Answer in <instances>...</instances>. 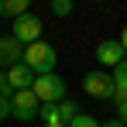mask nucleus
Here are the masks:
<instances>
[{
    "label": "nucleus",
    "instance_id": "obj_1",
    "mask_svg": "<svg viewBox=\"0 0 127 127\" xmlns=\"http://www.w3.org/2000/svg\"><path fill=\"white\" fill-rule=\"evenodd\" d=\"M21 62L34 76H52L55 65H59V52H55V45H48V41H34V45H24Z\"/></svg>",
    "mask_w": 127,
    "mask_h": 127
},
{
    "label": "nucleus",
    "instance_id": "obj_2",
    "mask_svg": "<svg viewBox=\"0 0 127 127\" xmlns=\"http://www.w3.org/2000/svg\"><path fill=\"white\" fill-rule=\"evenodd\" d=\"M31 93L38 96V103H62L65 100V79L59 72H52V76H34Z\"/></svg>",
    "mask_w": 127,
    "mask_h": 127
},
{
    "label": "nucleus",
    "instance_id": "obj_3",
    "mask_svg": "<svg viewBox=\"0 0 127 127\" xmlns=\"http://www.w3.org/2000/svg\"><path fill=\"white\" fill-rule=\"evenodd\" d=\"M79 113V103L72 100H62V103H41L38 106V117L41 124H59V127H69V120Z\"/></svg>",
    "mask_w": 127,
    "mask_h": 127
},
{
    "label": "nucleus",
    "instance_id": "obj_4",
    "mask_svg": "<svg viewBox=\"0 0 127 127\" xmlns=\"http://www.w3.org/2000/svg\"><path fill=\"white\" fill-rule=\"evenodd\" d=\"M83 89L96 100H113V79H110L106 69H89L83 76Z\"/></svg>",
    "mask_w": 127,
    "mask_h": 127
},
{
    "label": "nucleus",
    "instance_id": "obj_5",
    "mask_svg": "<svg viewBox=\"0 0 127 127\" xmlns=\"http://www.w3.org/2000/svg\"><path fill=\"white\" fill-rule=\"evenodd\" d=\"M38 106H41V103H38V96H34L31 89H21V93H14V96H10V117L28 124V120H34V117H38Z\"/></svg>",
    "mask_w": 127,
    "mask_h": 127
},
{
    "label": "nucleus",
    "instance_id": "obj_6",
    "mask_svg": "<svg viewBox=\"0 0 127 127\" xmlns=\"http://www.w3.org/2000/svg\"><path fill=\"white\" fill-rule=\"evenodd\" d=\"M10 34H14L21 45L41 41V17H38V14H31V10H28V14H21V17L14 21V31H10Z\"/></svg>",
    "mask_w": 127,
    "mask_h": 127
},
{
    "label": "nucleus",
    "instance_id": "obj_7",
    "mask_svg": "<svg viewBox=\"0 0 127 127\" xmlns=\"http://www.w3.org/2000/svg\"><path fill=\"white\" fill-rule=\"evenodd\" d=\"M124 59H127V52L120 48V41H117V38H106V41L96 45V62L103 65V69H117Z\"/></svg>",
    "mask_w": 127,
    "mask_h": 127
},
{
    "label": "nucleus",
    "instance_id": "obj_8",
    "mask_svg": "<svg viewBox=\"0 0 127 127\" xmlns=\"http://www.w3.org/2000/svg\"><path fill=\"white\" fill-rule=\"evenodd\" d=\"M24 55V45L14 38V34H3L0 38V69H10V65H17Z\"/></svg>",
    "mask_w": 127,
    "mask_h": 127
},
{
    "label": "nucleus",
    "instance_id": "obj_9",
    "mask_svg": "<svg viewBox=\"0 0 127 127\" xmlns=\"http://www.w3.org/2000/svg\"><path fill=\"white\" fill-rule=\"evenodd\" d=\"M3 72H7V86H10L14 93H21V89H31V86H34V72H31L24 62L10 65V69H3Z\"/></svg>",
    "mask_w": 127,
    "mask_h": 127
},
{
    "label": "nucleus",
    "instance_id": "obj_10",
    "mask_svg": "<svg viewBox=\"0 0 127 127\" xmlns=\"http://www.w3.org/2000/svg\"><path fill=\"white\" fill-rule=\"evenodd\" d=\"M110 79H113V100L124 103V100H127V59L110 72Z\"/></svg>",
    "mask_w": 127,
    "mask_h": 127
},
{
    "label": "nucleus",
    "instance_id": "obj_11",
    "mask_svg": "<svg viewBox=\"0 0 127 127\" xmlns=\"http://www.w3.org/2000/svg\"><path fill=\"white\" fill-rule=\"evenodd\" d=\"M31 10V3L28 0H0V17H10V21H17L21 14Z\"/></svg>",
    "mask_w": 127,
    "mask_h": 127
},
{
    "label": "nucleus",
    "instance_id": "obj_12",
    "mask_svg": "<svg viewBox=\"0 0 127 127\" xmlns=\"http://www.w3.org/2000/svg\"><path fill=\"white\" fill-rule=\"evenodd\" d=\"M76 7H72V0H52V14L55 17H69Z\"/></svg>",
    "mask_w": 127,
    "mask_h": 127
},
{
    "label": "nucleus",
    "instance_id": "obj_13",
    "mask_svg": "<svg viewBox=\"0 0 127 127\" xmlns=\"http://www.w3.org/2000/svg\"><path fill=\"white\" fill-rule=\"evenodd\" d=\"M69 127H100V120L89 117V113H76V117L69 120Z\"/></svg>",
    "mask_w": 127,
    "mask_h": 127
},
{
    "label": "nucleus",
    "instance_id": "obj_14",
    "mask_svg": "<svg viewBox=\"0 0 127 127\" xmlns=\"http://www.w3.org/2000/svg\"><path fill=\"white\" fill-rule=\"evenodd\" d=\"M0 96H7V100L14 96V89L7 86V72H3V69H0Z\"/></svg>",
    "mask_w": 127,
    "mask_h": 127
},
{
    "label": "nucleus",
    "instance_id": "obj_15",
    "mask_svg": "<svg viewBox=\"0 0 127 127\" xmlns=\"http://www.w3.org/2000/svg\"><path fill=\"white\" fill-rule=\"evenodd\" d=\"M7 117H10V100L0 96V120H7Z\"/></svg>",
    "mask_w": 127,
    "mask_h": 127
},
{
    "label": "nucleus",
    "instance_id": "obj_16",
    "mask_svg": "<svg viewBox=\"0 0 127 127\" xmlns=\"http://www.w3.org/2000/svg\"><path fill=\"white\" fill-rule=\"evenodd\" d=\"M117 120L127 127V100H124V103H117Z\"/></svg>",
    "mask_w": 127,
    "mask_h": 127
},
{
    "label": "nucleus",
    "instance_id": "obj_17",
    "mask_svg": "<svg viewBox=\"0 0 127 127\" xmlns=\"http://www.w3.org/2000/svg\"><path fill=\"white\" fill-rule=\"evenodd\" d=\"M117 41H120V48L127 52V24H124V31H120V38H117Z\"/></svg>",
    "mask_w": 127,
    "mask_h": 127
},
{
    "label": "nucleus",
    "instance_id": "obj_18",
    "mask_svg": "<svg viewBox=\"0 0 127 127\" xmlns=\"http://www.w3.org/2000/svg\"><path fill=\"white\" fill-rule=\"evenodd\" d=\"M100 127H124V124H120V120L113 117V120H106V124H100Z\"/></svg>",
    "mask_w": 127,
    "mask_h": 127
},
{
    "label": "nucleus",
    "instance_id": "obj_19",
    "mask_svg": "<svg viewBox=\"0 0 127 127\" xmlns=\"http://www.w3.org/2000/svg\"><path fill=\"white\" fill-rule=\"evenodd\" d=\"M41 127H59V124H41Z\"/></svg>",
    "mask_w": 127,
    "mask_h": 127
}]
</instances>
